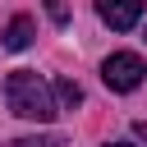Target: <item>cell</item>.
I'll list each match as a JSON object with an SVG mask.
<instances>
[{
  "label": "cell",
  "mask_w": 147,
  "mask_h": 147,
  "mask_svg": "<svg viewBox=\"0 0 147 147\" xmlns=\"http://www.w3.org/2000/svg\"><path fill=\"white\" fill-rule=\"evenodd\" d=\"M5 101H9V110H14L18 119H37V124L55 119V92H51V83H46L41 74H32V69H14V74L5 78Z\"/></svg>",
  "instance_id": "6da1fadb"
},
{
  "label": "cell",
  "mask_w": 147,
  "mask_h": 147,
  "mask_svg": "<svg viewBox=\"0 0 147 147\" xmlns=\"http://www.w3.org/2000/svg\"><path fill=\"white\" fill-rule=\"evenodd\" d=\"M106 147H133V142H106Z\"/></svg>",
  "instance_id": "ba28073f"
},
{
  "label": "cell",
  "mask_w": 147,
  "mask_h": 147,
  "mask_svg": "<svg viewBox=\"0 0 147 147\" xmlns=\"http://www.w3.org/2000/svg\"><path fill=\"white\" fill-rule=\"evenodd\" d=\"M96 14H101V23H106V28L129 32V28L142 18V0H96Z\"/></svg>",
  "instance_id": "3957f363"
},
{
  "label": "cell",
  "mask_w": 147,
  "mask_h": 147,
  "mask_svg": "<svg viewBox=\"0 0 147 147\" xmlns=\"http://www.w3.org/2000/svg\"><path fill=\"white\" fill-rule=\"evenodd\" d=\"M32 37H37L32 18H28V14H18V18H9V23H5L0 46H5V51H28V46H32Z\"/></svg>",
  "instance_id": "277c9868"
},
{
  "label": "cell",
  "mask_w": 147,
  "mask_h": 147,
  "mask_svg": "<svg viewBox=\"0 0 147 147\" xmlns=\"http://www.w3.org/2000/svg\"><path fill=\"white\" fill-rule=\"evenodd\" d=\"M55 96H60L64 110H78V106H83V87H78L74 78H55Z\"/></svg>",
  "instance_id": "5b68a950"
},
{
  "label": "cell",
  "mask_w": 147,
  "mask_h": 147,
  "mask_svg": "<svg viewBox=\"0 0 147 147\" xmlns=\"http://www.w3.org/2000/svg\"><path fill=\"white\" fill-rule=\"evenodd\" d=\"M14 147H64V138H60V133H28V138H18Z\"/></svg>",
  "instance_id": "8992f818"
},
{
  "label": "cell",
  "mask_w": 147,
  "mask_h": 147,
  "mask_svg": "<svg viewBox=\"0 0 147 147\" xmlns=\"http://www.w3.org/2000/svg\"><path fill=\"white\" fill-rule=\"evenodd\" d=\"M46 18H51L55 28H64V23H69V0H46Z\"/></svg>",
  "instance_id": "52a82bcc"
},
{
  "label": "cell",
  "mask_w": 147,
  "mask_h": 147,
  "mask_svg": "<svg viewBox=\"0 0 147 147\" xmlns=\"http://www.w3.org/2000/svg\"><path fill=\"white\" fill-rule=\"evenodd\" d=\"M142 60L133 55V51H115V55H106V64H101V78H106V87L110 92H133L138 83H142Z\"/></svg>",
  "instance_id": "7a4b0ae2"
}]
</instances>
